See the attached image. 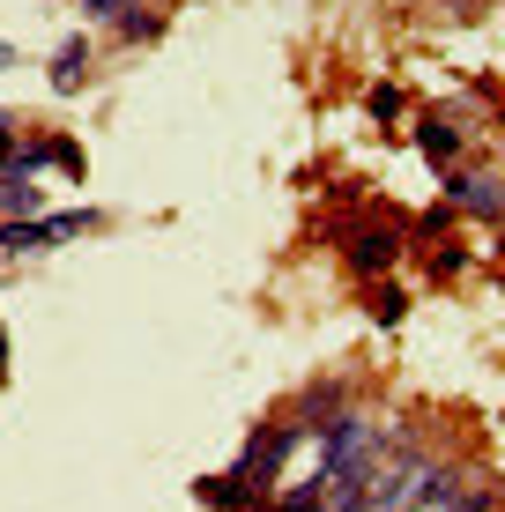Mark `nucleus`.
I'll return each instance as SVG.
<instances>
[{"label":"nucleus","instance_id":"1","mask_svg":"<svg viewBox=\"0 0 505 512\" xmlns=\"http://www.w3.org/2000/svg\"><path fill=\"white\" fill-rule=\"evenodd\" d=\"M298 446H312V431H305V423H298V416H268V423H253V438L238 446V461H231V468L246 475L260 498H275V483L290 475Z\"/></svg>","mask_w":505,"mask_h":512},{"label":"nucleus","instance_id":"2","mask_svg":"<svg viewBox=\"0 0 505 512\" xmlns=\"http://www.w3.org/2000/svg\"><path fill=\"white\" fill-rule=\"evenodd\" d=\"M82 231H104V208H45L30 223H0V260H23V253H52V245L82 238Z\"/></svg>","mask_w":505,"mask_h":512},{"label":"nucleus","instance_id":"3","mask_svg":"<svg viewBox=\"0 0 505 512\" xmlns=\"http://www.w3.org/2000/svg\"><path fill=\"white\" fill-rule=\"evenodd\" d=\"M342 260L364 282H387L409 260V238H402V223H357V231H342Z\"/></svg>","mask_w":505,"mask_h":512},{"label":"nucleus","instance_id":"4","mask_svg":"<svg viewBox=\"0 0 505 512\" xmlns=\"http://www.w3.org/2000/svg\"><path fill=\"white\" fill-rule=\"evenodd\" d=\"M446 201H454V216L505 223V171H446Z\"/></svg>","mask_w":505,"mask_h":512},{"label":"nucleus","instance_id":"5","mask_svg":"<svg viewBox=\"0 0 505 512\" xmlns=\"http://www.w3.org/2000/svg\"><path fill=\"white\" fill-rule=\"evenodd\" d=\"M416 149H424L439 171H468V119H454V112H424V119H416Z\"/></svg>","mask_w":505,"mask_h":512},{"label":"nucleus","instance_id":"6","mask_svg":"<svg viewBox=\"0 0 505 512\" xmlns=\"http://www.w3.org/2000/svg\"><path fill=\"white\" fill-rule=\"evenodd\" d=\"M194 498H201L208 512H260V505H268V498H260V490L246 483V475H238V468L201 475V483H194Z\"/></svg>","mask_w":505,"mask_h":512},{"label":"nucleus","instance_id":"7","mask_svg":"<svg viewBox=\"0 0 505 512\" xmlns=\"http://www.w3.org/2000/svg\"><path fill=\"white\" fill-rule=\"evenodd\" d=\"M342 409H350V386H342V379H320V386H305V394H298V409H290V416H298L305 431L320 438V431H327V423H335Z\"/></svg>","mask_w":505,"mask_h":512},{"label":"nucleus","instance_id":"8","mask_svg":"<svg viewBox=\"0 0 505 512\" xmlns=\"http://www.w3.org/2000/svg\"><path fill=\"white\" fill-rule=\"evenodd\" d=\"M52 90H60V97H82V90H90V30L60 38V52H52Z\"/></svg>","mask_w":505,"mask_h":512},{"label":"nucleus","instance_id":"9","mask_svg":"<svg viewBox=\"0 0 505 512\" xmlns=\"http://www.w3.org/2000/svg\"><path fill=\"white\" fill-rule=\"evenodd\" d=\"M30 216H45L38 179H0V223H30Z\"/></svg>","mask_w":505,"mask_h":512},{"label":"nucleus","instance_id":"10","mask_svg":"<svg viewBox=\"0 0 505 512\" xmlns=\"http://www.w3.org/2000/svg\"><path fill=\"white\" fill-rule=\"evenodd\" d=\"M364 112H372L379 127H402L409 119V90L402 82H372V90H364Z\"/></svg>","mask_w":505,"mask_h":512},{"label":"nucleus","instance_id":"11","mask_svg":"<svg viewBox=\"0 0 505 512\" xmlns=\"http://www.w3.org/2000/svg\"><path fill=\"white\" fill-rule=\"evenodd\" d=\"M112 30H119V38H127V45H156V38H164V15H156V8H149V0H134V8H127V15H119V23H112Z\"/></svg>","mask_w":505,"mask_h":512},{"label":"nucleus","instance_id":"12","mask_svg":"<svg viewBox=\"0 0 505 512\" xmlns=\"http://www.w3.org/2000/svg\"><path fill=\"white\" fill-rule=\"evenodd\" d=\"M409 320V290L402 282H372V327H402Z\"/></svg>","mask_w":505,"mask_h":512},{"label":"nucleus","instance_id":"13","mask_svg":"<svg viewBox=\"0 0 505 512\" xmlns=\"http://www.w3.org/2000/svg\"><path fill=\"white\" fill-rule=\"evenodd\" d=\"M52 171H60V179H82V171H90V156H82L75 134H52Z\"/></svg>","mask_w":505,"mask_h":512},{"label":"nucleus","instance_id":"14","mask_svg":"<svg viewBox=\"0 0 505 512\" xmlns=\"http://www.w3.org/2000/svg\"><path fill=\"white\" fill-rule=\"evenodd\" d=\"M461 268H468V253H461V238H454V245H431V275H439V282H454Z\"/></svg>","mask_w":505,"mask_h":512},{"label":"nucleus","instance_id":"15","mask_svg":"<svg viewBox=\"0 0 505 512\" xmlns=\"http://www.w3.org/2000/svg\"><path fill=\"white\" fill-rule=\"evenodd\" d=\"M75 8H82V15H90V23H119V15H127V8H134V0H75Z\"/></svg>","mask_w":505,"mask_h":512},{"label":"nucleus","instance_id":"16","mask_svg":"<svg viewBox=\"0 0 505 512\" xmlns=\"http://www.w3.org/2000/svg\"><path fill=\"white\" fill-rule=\"evenodd\" d=\"M15 141H23V127H15V119L0 112V179H8V156H15Z\"/></svg>","mask_w":505,"mask_h":512},{"label":"nucleus","instance_id":"17","mask_svg":"<svg viewBox=\"0 0 505 512\" xmlns=\"http://www.w3.org/2000/svg\"><path fill=\"white\" fill-rule=\"evenodd\" d=\"M0 67H23V52H15L8 38H0Z\"/></svg>","mask_w":505,"mask_h":512},{"label":"nucleus","instance_id":"18","mask_svg":"<svg viewBox=\"0 0 505 512\" xmlns=\"http://www.w3.org/2000/svg\"><path fill=\"white\" fill-rule=\"evenodd\" d=\"M0 379H8V334H0Z\"/></svg>","mask_w":505,"mask_h":512}]
</instances>
